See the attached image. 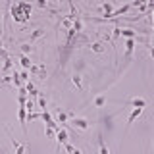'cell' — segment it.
<instances>
[{
    "label": "cell",
    "mask_w": 154,
    "mask_h": 154,
    "mask_svg": "<svg viewBox=\"0 0 154 154\" xmlns=\"http://www.w3.org/2000/svg\"><path fill=\"white\" fill-rule=\"evenodd\" d=\"M125 46H127V52H125V54H131V52H133V46H135V41H133V38H127V41H125Z\"/></svg>",
    "instance_id": "cell-8"
},
{
    "label": "cell",
    "mask_w": 154,
    "mask_h": 154,
    "mask_svg": "<svg viewBox=\"0 0 154 154\" xmlns=\"http://www.w3.org/2000/svg\"><path fill=\"white\" fill-rule=\"evenodd\" d=\"M21 66L25 67V69H29V67H31V60H29V58H27L25 54L21 56Z\"/></svg>",
    "instance_id": "cell-10"
},
{
    "label": "cell",
    "mask_w": 154,
    "mask_h": 154,
    "mask_svg": "<svg viewBox=\"0 0 154 154\" xmlns=\"http://www.w3.org/2000/svg\"><path fill=\"white\" fill-rule=\"evenodd\" d=\"M71 125H73L75 129H81V131H87V129L91 127V123L87 122L85 118H71Z\"/></svg>",
    "instance_id": "cell-1"
},
{
    "label": "cell",
    "mask_w": 154,
    "mask_h": 154,
    "mask_svg": "<svg viewBox=\"0 0 154 154\" xmlns=\"http://www.w3.org/2000/svg\"><path fill=\"white\" fill-rule=\"evenodd\" d=\"M98 144H100V154H110L108 146H106V143H104V139H102V135H98Z\"/></svg>",
    "instance_id": "cell-5"
},
{
    "label": "cell",
    "mask_w": 154,
    "mask_h": 154,
    "mask_svg": "<svg viewBox=\"0 0 154 154\" xmlns=\"http://www.w3.org/2000/svg\"><path fill=\"white\" fill-rule=\"evenodd\" d=\"M91 48H93V50H94V52H104V46H102V45H100V42H94V45H93V46H91Z\"/></svg>",
    "instance_id": "cell-13"
},
{
    "label": "cell",
    "mask_w": 154,
    "mask_h": 154,
    "mask_svg": "<svg viewBox=\"0 0 154 154\" xmlns=\"http://www.w3.org/2000/svg\"><path fill=\"white\" fill-rule=\"evenodd\" d=\"M19 77H21V81H27V79H29V75H27V71H23V73H19Z\"/></svg>",
    "instance_id": "cell-19"
},
{
    "label": "cell",
    "mask_w": 154,
    "mask_h": 154,
    "mask_svg": "<svg viewBox=\"0 0 154 154\" xmlns=\"http://www.w3.org/2000/svg\"><path fill=\"white\" fill-rule=\"evenodd\" d=\"M119 35H123V37H127V38H133L135 37V31H133V29H123V31H119Z\"/></svg>",
    "instance_id": "cell-9"
},
{
    "label": "cell",
    "mask_w": 154,
    "mask_h": 154,
    "mask_svg": "<svg viewBox=\"0 0 154 154\" xmlns=\"http://www.w3.org/2000/svg\"><path fill=\"white\" fill-rule=\"evenodd\" d=\"M71 81H73V85L77 87V89L83 87V85H81V75H73V77H71Z\"/></svg>",
    "instance_id": "cell-11"
},
{
    "label": "cell",
    "mask_w": 154,
    "mask_h": 154,
    "mask_svg": "<svg viewBox=\"0 0 154 154\" xmlns=\"http://www.w3.org/2000/svg\"><path fill=\"white\" fill-rule=\"evenodd\" d=\"M56 141L60 144L67 143V131H66V129H58V131H56Z\"/></svg>",
    "instance_id": "cell-3"
},
{
    "label": "cell",
    "mask_w": 154,
    "mask_h": 154,
    "mask_svg": "<svg viewBox=\"0 0 154 154\" xmlns=\"http://www.w3.org/2000/svg\"><path fill=\"white\" fill-rule=\"evenodd\" d=\"M58 119H60V123H62V125H64V123H66V119H67V114H66V112H60Z\"/></svg>",
    "instance_id": "cell-14"
},
{
    "label": "cell",
    "mask_w": 154,
    "mask_h": 154,
    "mask_svg": "<svg viewBox=\"0 0 154 154\" xmlns=\"http://www.w3.org/2000/svg\"><path fill=\"white\" fill-rule=\"evenodd\" d=\"M21 52H23V54H29V52H31V46H29V45H23L21 46Z\"/></svg>",
    "instance_id": "cell-15"
},
{
    "label": "cell",
    "mask_w": 154,
    "mask_h": 154,
    "mask_svg": "<svg viewBox=\"0 0 154 154\" xmlns=\"http://www.w3.org/2000/svg\"><path fill=\"white\" fill-rule=\"evenodd\" d=\"M143 110H144V108H133V112L129 114V118H127V127H131V125L135 123V119H137L139 116L143 114Z\"/></svg>",
    "instance_id": "cell-2"
},
{
    "label": "cell",
    "mask_w": 154,
    "mask_h": 154,
    "mask_svg": "<svg viewBox=\"0 0 154 154\" xmlns=\"http://www.w3.org/2000/svg\"><path fill=\"white\" fill-rule=\"evenodd\" d=\"M104 104H106V96L104 94H100V96H96V98H94V106H96V108H102Z\"/></svg>",
    "instance_id": "cell-6"
},
{
    "label": "cell",
    "mask_w": 154,
    "mask_h": 154,
    "mask_svg": "<svg viewBox=\"0 0 154 154\" xmlns=\"http://www.w3.org/2000/svg\"><path fill=\"white\" fill-rule=\"evenodd\" d=\"M25 91H27V93H31L33 96H37V94H38V91L35 89V85H33L31 81H27V85H25Z\"/></svg>",
    "instance_id": "cell-7"
},
{
    "label": "cell",
    "mask_w": 154,
    "mask_h": 154,
    "mask_svg": "<svg viewBox=\"0 0 154 154\" xmlns=\"http://www.w3.org/2000/svg\"><path fill=\"white\" fill-rule=\"evenodd\" d=\"M129 104L135 106V108H144V106H146V100L144 98H133V100H129Z\"/></svg>",
    "instance_id": "cell-4"
},
{
    "label": "cell",
    "mask_w": 154,
    "mask_h": 154,
    "mask_svg": "<svg viewBox=\"0 0 154 154\" xmlns=\"http://www.w3.org/2000/svg\"><path fill=\"white\" fill-rule=\"evenodd\" d=\"M150 56H152V58H154V48H150Z\"/></svg>",
    "instance_id": "cell-21"
},
{
    "label": "cell",
    "mask_w": 154,
    "mask_h": 154,
    "mask_svg": "<svg viewBox=\"0 0 154 154\" xmlns=\"http://www.w3.org/2000/svg\"><path fill=\"white\" fill-rule=\"evenodd\" d=\"M4 62H6V64H4V71H8L10 67H12V62H10V58H6Z\"/></svg>",
    "instance_id": "cell-16"
},
{
    "label": "cell",
    "mask_w": 154,
    "mask_h": 154,
    "mask_svg": "<svg viewBox=\"0 0 154 154\" xmlns=\"http://www.w3.org/2000/svg\"><path fill=\"white\" fill-rule=\"evenodd\" d=\"M14 148H16V154H25V144L19 143L17 146H14Z\"/></svg>",
    "instance_id": "cell-12"
},
{
    "label": "cell",
    "mask_w": 154,
    "mask_h": 154,
    "mask_svg": "<svg viewBox=\"0 0 154 154\" xmlns=\"http://www.w3.org/2000/svg\"><path fill=\"white\" fill-rule=\"evenodd\" d=\"M71 154H83V152H81L79 148H73V150H71Z\"/></svg>",
    "instance_id": "cell-20"
},
{
    "label": "cell",
    "mask_w": 154,
    "mask_h": 154,
    "mask_svg": "<svg viewBox=\"0 0 154 154\" xmlns=\"http://www.w3.org/2000/svg\"><path fill=\"white\" fill-rule=\"evenodd\" d=\"M38 106H41V108H42V110H45V108H46V100H45V98H42V96H41V98H38Z\"/></svg>",
    "instance_id": "cell-17"
},
{
    "label": "cell",
    "mask_w": 154,
    "mask_h": 154,
    "mask_svg": "<svg viewBox=\"0 0 154 154\" xmlns=\"http://www.w3.org/2000/svg\"><path fill=\"white\" fill-rule=\"evenodd\" d=\"M41 35H42V29H38V31H35L31 35V41H33V38H37V37H41Z\"/></svg>",
    "instance_id": "cell-18"
}]
</instances>
